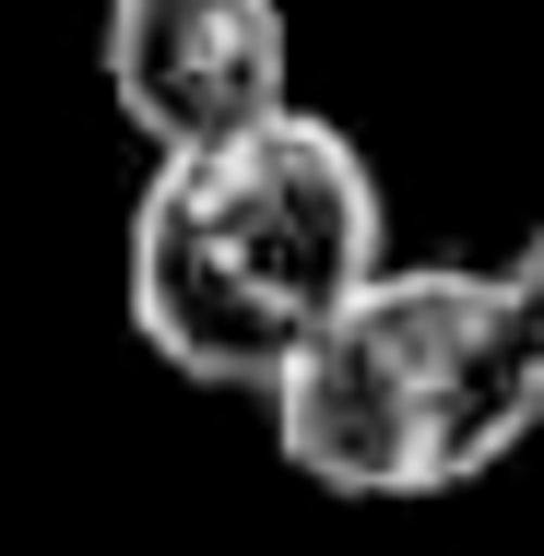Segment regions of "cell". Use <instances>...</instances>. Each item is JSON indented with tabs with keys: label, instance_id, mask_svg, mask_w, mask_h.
<instances>
[{
	"label": "cell",
	"instance_id": "cell-1",
	"mask_svg": "<svg viewBox=\"0 0 544 556\" xmlns=\"http://www.w3.org/2000/svg\"><path fill=\"white\" fill-rule=\"evenodd\" d=\"M379 273H391L379 166L320 108H284L214 154H154L118 237V296L142 355L190 391H249V403Z\"/></svg>",
	"mask_w": 544,
	"mask_h": 556
},
{
	"label": "cell",
	"instance_id": "cell-2",
	"mask_svg": "<svg viewBox=\"0 0 544 556\" xmlns=\"http://www.w3.org/2000/svg\"><path fill=\"white\" fill-rule=\"evenodd\" d=\"M261 427L296 485L355 509H415L485 485L544 427V355L497 273L473 261H391L273 391Z\"/></svg>",
	"mask_w": 544,
	"mask_h": 556
},
{
	"label": "cell",
	"instance_id": "cell-3",
	"mask_svg": "<svg viewBox=\"0 0 544 556\" xmlns=\"http://www.w3.org/2000/svg\"><path fill=\"white\" fill-rule=\"evenodd\" d=\"M96 72L154 154H214L296 108L284 0H107Z\"/></svg>",
	"mask_w": 544,
	"mask_h": 556
},
{
	"label": "cell",
	"instance_id": "cell-4",
	"mask_svg": "<svg viewBox=\"0 0 544 556\" xmlns=\"http://www.w3.org/2000/svg\"><path fill=\"white\" fill-rule=\"evenodd\" d=\"M497 285H509V308H521V332H533V355H544V225L497 261Z\"/></svg>",
	"mask_w": 544,
	"mask_h": 556
}]
</instances>
